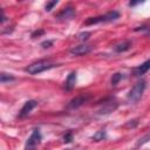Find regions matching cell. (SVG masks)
Here are the masks:
<instances>
[{"label": "cell", "mask_w": 150, "mask_h": 150, "mask_svg": "<svg viewBox=\"0 0 150 150\" xmlns=\"http://www.w3.org/2000/svg\"><path fill=\"white\" fill-rule=\"evenodd\" d=\"M120 18V13L117 11H110L107 12L103 15H98V16H93V18H88L84 21L86 26H91V25H96V23H104V22H111L115 21Z\"/></svg>", "instance_id": "6da1fadb"}, {"label": "cell", "mask_w": 150, "mask_h": 150, "mask_svg": "<svg viewBox=\"0 0 150 150\" xmlns=\"http://www.w3.org/2000/svg\"><path fill=\"white\" fill-rule=\"evenodd\" d=\"M53 67H55V64L52 63L50 61H48V60H40V61L33 62V63H30L29 66H27L25 70H26L28 74H30V75H35V74L42 73V71H45V70H47V69H50V68H53Z\"/></svg>", "instance_id": "7a4b0ae2"}, {"label": "cell", "mask_w": 150, "mask_h": 150, "mask_svg": "<svg viewBox=\"0 0 150 150\" xmlns=\"http://www.w3.org/2000/svg\"><path fill=\"white\" fill-rule=\"evenodd\" d=\"M145 87H146V82L144 80L138 81L129 90V93H128V101L129 102H137L142 97V95H143V93L145 90Z\"/></svg>", "instance_id": "3957f363"}, {"label": "cell", "mask_w": 150, "mask_h": 150, "mask_svg": "<svg viewBox=\"0 0 150 150\" xmlns=\"http://www.w3.org/2000/svg\"><path fill=\"white\" fill-rule=\"evenodd\" d=\"M41 139H42V136H41V132H40V129L35 128L30 136L28 137L26 144H25V150H36L38 146L40 145L41 143Z\"/></svg>", "instance_id": "277c9868"}, {"label": "cell", "mask_w": 150, "mask_h": 150, "mask_svg": "<svg viewBox=\"0 0 150 150\" xmlns=\"http://www.w3.org/2000/svg\"><path fill=\"white\" fill-rule=\"evenodd\" d=\"M90 97L91 96L89 94H81V95L74 97L73 100H70L69 103H68V105H67V108L68 109H76V108L83 105L84 103H87L90 100Z\"/></svg>", "instance_id": "5b68a950"}, {"label": "cell", "mask_w": 150, "mask_h": 150, "mask_svg": "<svg viewBox=\"0 0 150 150\" xmlns=\"http://www.w3.org/2000/svg\"><path fill=\"white\" fill-rule=\"evenodd\" d=\"M94 49V47L91 45H87V43H82L79 46H75L70 49V54L75 55V56H82V55H87L89 54L91 50Z\"/></svg>", "instance_id": "8992f818"}, {"label": "cell", "mask_w": 150, "mask_h": 150, "mask_svg": "<svg viewBox=\"0 0 150 150\" xmlns=\"http://www.w3.org/2000/svg\"><path fill=\"white\" fill-rule=\"evenodd\" d=\"M75 14H76L75 8H74L73 6H67V7L62 8V9L55 15V18H56L57 20H70V19H73V18L75 16Z\"/></svg>", "instance_id": "52a82bcc"}, {"label": "cell", "mask_w": 150, "mask_h": 150, "mask_svg": "<svg viewBox=\"0 0 150 150\" xmlns=\"http://www.w3.org/2000/svg\"><path fill=\"white\" fill-rule=\"evenodd\" d=\"M117 107H118V103H117L115 100H108V101H105V102L102 104V107H101L100 110H98V114H100V115L110 114V112H112L114 110H116Z\"/></svg>", "instance_id": "ba28073f"}, {"label": "cell", "mask_w": 150, "mask_h": 150, "mask_svg": "<svg viewBox=\"0 0 150 150\" xmlns=\"http://www.w3.org/2000/svg\"><path fill=\"white\" fill-rule=\"evenodd\" d=\"M36 105H38V102H36L35 100H29V101L25 102V104H23V107L21 108V110H20L18 117H19V118H25L26 116L29 115V112H30Z\"/></svg>", "instance_id": "9c48e42d"}, {"label": "cell", "mask_w": 150, "mask_h": 150, "mask_svg": "<svg viewBox=\"0 0 150 150\" xmlns=\"http://www.w3.org/2000/svg\"><path fill=\"white\" fill-rule=\"evenodd\" d=\"M149 69H150V60H146L145 62H143L142 64H139L138 67H136L132 73H134V76H142Z\"/></svg>", "instance_id": "30bf717a"}, {"label": "cell", "mask_w": 150, "mask_h": 150, "mask_svg": "<svg viewBox=\"0 0 150 150\" xmlns=\"http://www.w3.org/2000/svg\"><path fill=\"white\" fill-rule=\"evenodd\" d=\"M75 83H76V71H71L68 75L67 80L64 81V86L63 87H64L66 90H71L75 87Z\"/></svg>", "instance_id": "8fae6325"}, {"label": "cell", "mask_w": 150, "mask_h": 150, "mask_svg": "<svg viewBox=\"0 0 150 150\" xmlns=\"http://www.w3.org/2000/svg\"><path fill=\"white\" fill-rule=\"evenodd\" d=\"M131 41H129V40H125V41H122V42H120V43H117L115 47H114V50L116 52V53H123V52H127V50H129L130 49V47H131Z\"/></svg>", "instance_id": "7c38bea8"}, {"label": "cell", "mask_w": 150, "mask_h": 150, "mask_svg": "<svg viewBox=\"0 0 150 150\" xmlns=\"http://www.w3.org/2000/svg\"><path fill=\"white\" fill-rule=\"evenodd\" d=\"M105 137H107L105 131H104V130H98V131H96V134L91 137V139H93L94 142H100V141H103Z\"/></svg>", "instance_id": "4fadbf2b"}, {"label": "cell", "mask_w": 150, "mask_h": 150, "mask_svg": "<svg viewBox=\"0 0 150 150\" xmlns=\"http://www.w3.org/2000/svg\"><path fill=\"white\" fill-rule=\"evenodd\" d=\"M14 80H15V77H14L13 75H11V74H6V73H1V74H0V81H1V83L12 82V81H14Z\"/></svg>", "instance_id": "5bb4252c"}, {"label": "cell", "mask_w": 150, "mask_h": 150, "mask_svg": "<svg viewBox=\"0 0 150 150\" xmlns=\"http://www.w3.org/2000/svg\"><path fill=\"white\" fill-rule=\"evenodd\" d=\"M122 74L121 73H115L112 76H111V80H110V83H111V86H117L118 84V82L122 80Z\"/></svg>", "instance_id": "9a60e30c"}, {"label": "cell", "mask_w": 150, "mask_h": 150, "mask_svg": "<svg viewBox=\"0 0 150 150\" xmlns=\"http://www.w3.org/2000/svg\"><path fill=\"white\" fill-rule=\"evenodd\" d=\"M150 141V132H148L146 135H144L142 138H139L138 139V142H137V144H136V146L138 148V146H141V145H143V144H145V143H148Z\"/></svg>", "instance_id": "2e32d148"}, {"label": "cell", "mask_w": 150, "mask_h": 150, "mask_svg": "<svg viewBox=\"0 0 150 150\" xmlns=\"http://www.w3.org/2000/svg\"><path fill=\"white\" fill-rule=\"evenodd\" d=\"M57 5V1L55 0V1H49V2H47L46 4V6H45V9L47 11V12H50L52 9H53V7L54 6H56Z\"/></svg>", "instance_id": "e0dca14e"}, {"label": "cell", "mask_w": 150, "mask_h": 150, "mask_svg": "<svg viewBox=\"0 0 150 150\" xmlns=\"http://www.w3.org/2000/svg\"><path fill=\"white\" fill-rule=\"evenodd\" d=\"M73 141V132L71 131H68L64 136H63V142L64 143H70Z\"/></svg>", "instance_id": "ac0fdd59"}, {"label": "cell", "mask_w": 150, "mask_h": 150, "mask_svg": "<svg viewBox=\"0 0 150 150\" xmlns=\"http://www.w3.org/2000/svg\"><path fill=\"white\" fill-rule=\"evenodd\" d=\"M89 36H90V33H89V32H83V33H81V34L77 35V38H79L81 41H86V40H88Z\"/></svg>", "instance_id": "d6986e66"}, {"label": "cell", "mask_w": 150, "mask_h": 150, "mask_svg": "<svg viewBox=\"0 0 150 150\" xmlns=\"http://www.w3.org/2000/svg\"><path fill=\"white\" fill-rule=\"evenodd\" d=\"M53 46V41L52 40H46V41H43L42 43H41V47L42 48H49V47H52Z\"/></svg>", "instance_id": "ffe728a7"}, {"label": "cell", "mask_w": 150, "mask_h": 150, "mask_svg": "<svg viewBox=\"0 0 150 150\" xmlns=\"http://www.w3.org/2000/svg\"><path fill=\"white\" fill-rule=\"evenodd\" d=\"M45 34V30L43 29H39V30H35L32 33V38H36V36H41Z\"/></svg>", "instance_id": "44dd1931"}, {"label": "cell", "mask_w": 150, "mask_h": 150, "mask_svg": "<svg viewBox=\"0 0 150 150\" xmlns=\"http://www.w3.org/2000/svg\"><path fill=\"white\" fill-rule=\"evenodd\" d=\"M137 124H138L137 120H134V123H131V121H129V123H127L125 127H127V128H130V127H136Z\"/></svg>", "instance_id": "7402d4cb"}, {"label": "cell", "mask_w": 150, "mask_h": 150, "mask_svg": "<svg viewBox=\"0 0 150 150\" xmlns=\"http://www.w3.org/2000/svg\"><path fill=\"white\" fill-rule=\"evenodd\" d=\"M138 4H142L141 1H130L129 2V6H136V5H138Z\"/></svg>", "instance_id": "603a6c76"}, {"label": "cell", "mask_w": 150, "mask_h": 150, "mask_svg": "<svg viewBox=\"0 0 150 150\" xmlns=\"http://www.w3.org/2000/svg\"><path fill=\"white\" fill-rule=\"evenodd\" d=\"M145 35H146V36H150V27L145 29Z\"/></svg>", "instance_id": "cb8c5ba5"}, {"label": "cell", "mask_w": 150, "mask_h": 150, "mask_svg": "<svg viewBox=\"0 0 150 150\" xmlns=\"http://www.w3.org/2000/svg\"><path fill=\"white\" fill-rule=\"evenodd\" d=\"M66 150H81V149H66Z\"/></svg>", "instance_id": "d4e9b609"}]
</instances>
